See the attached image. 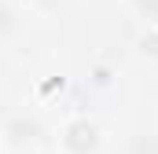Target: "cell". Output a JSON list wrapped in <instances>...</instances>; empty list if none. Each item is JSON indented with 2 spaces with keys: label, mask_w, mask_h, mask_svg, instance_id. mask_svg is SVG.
I'll return each instance as SVG.
<instances>
[{
  "label": "cell",
  "mask_w": 158,
  "mask_h": 154,
  "mask_svg": "<svg viewBox=\"0 0 158 154\" xmlns=\"http://www.w3.org/2000/svg\"><path fill=\"white\" fill-rule=\"evenodd\" d=\"M15 30H19V11L0 0V37H11Z\"/></svg>",
  "instance_id": "7a4b0ae2"
},
{
  "label": "cell",
  "mask_w": 158,
  "mask_h": 154,
  "mask_svg": "<svg viewBox=\"0 0 158 154\" xmlns=\"http://www.w3.org/2000/svg\"><path fill=\"white\" fill-rule=\"evenodd\" d=\"M129 154H158V132H136L129 143Z\"/></svg>",
  "instance_id": "6da1fadb"
}]
</instances>
